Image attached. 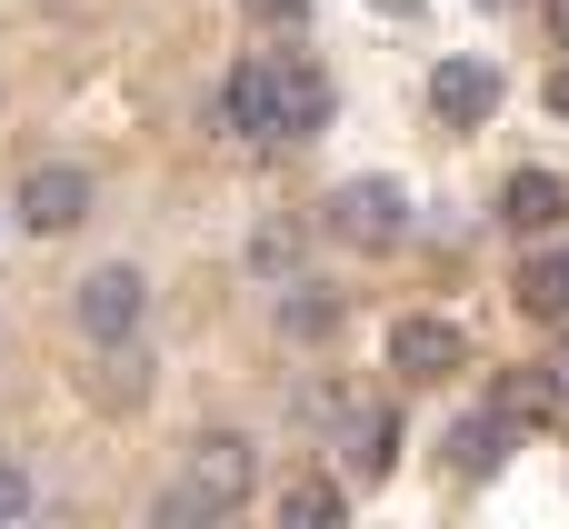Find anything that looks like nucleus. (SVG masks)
<instances>
[{"label": "nucleus", "instance_id": "1", "mask_svg": "<svg viewBox=\"0 0 569 529\" xmlns=\"http://www.w3.org/2000/svg\"><path fill=\"white\" fill-rule=\"evenodd\" d=\"M250 490H260V440L250 430H200L180 450L170 490H160V529H210L230 510H250Z\"/></svg>", "mask_w": 569, "mask_h": 529}, {"label": "nucleus", "instance_id": "2", "mask_svg": "<svg viewBox=\"0 0 569 529\" xmlns=\"http://www.w3.org/2000/svg\"><path fill=\"white\" fill-rule=\"evenodd\" d=\"M320 220H330V240L390 260V250L410 240V190H400V180H340V190L320 200Z\"/></svg>", "mask_w": 569, "mask_h": 529}, {"label": "nucleus", "instance_id": "3", "mask_svg": "<svg viewBox=\"0 0 569 529\" xmlns=\"http://www.w3.org/2000/svg\"><path fill=\"white\" fill-rule=\"evenodd\" d=\"M90 200H100V180H90L80 160H40V170H20V190H10V220H20L30 240H70V230L90 220Z\"/></svg>", "mask_w": 569, "mask_h": 529}, {"label": "nucleus", "instance_id": "4", "mask_svg": "<svg viewBox=\"0 0 569 529\" xmlns=\"http://www.w3.org/2000/svg\"><path fill=\"white\" fill-rule=\"evenodd\" d=\"M70 320H80V340H90V350L140 340V320H150V280H140L130 260H100V270L70 290Z\"/></svg>", "mask_w": 569, "mask_h": 529}, {"label": "nucleus", "instance_id": "5", "mask_svg": "<svg viewBox=\"0 0 569 529\" xmlns=\"http://www.w3.org/2000/svg\"><path fill=\"white\" fill-rule=\"evenodd\" d=\"M390 370H400L410 390H440V380H460V370H470V340H460L450 320H430V310H420V320H400V330H390Z\"/></svg>", "mask_w": 569, "mask_h": 529}, {"label": "nucleus", "instance_id": "6", "mask_svg": "<svg viewBox=\"0 0 569 529\" xmlns=\"http://www.w3.org/2000/svg\"><path fill=\"white\" fill-rule=\"evenodd\" d=\"M340 320H350V310H340V290H330V280H310V270H290V280H280V300H270V330H280L290 350H330V340H340Z\"/></svg>", "mask_w": 569, "mask_h": 529}, {"label": "nucleus", "instance_id": "7", "mask_svg": "<svg viewBox=\"0 0 569 529\" xmlns=\"http://www.w3.org/2000/svg\"><path fill=\"white\" fill-rule=\"evenodd\" d=\"M500 230H520V240L569 230V180H560V170H510V190H500Z\"/></svg>", "mask_w": 569, "mask_h": 529}, {"label": "nucleus", "instance_id": "8", "mask_svg": "<svg viewBox=\"0 0 569 529\" xmlns=\"http://www.w3.org/2000/svg\"><path fill=\"white\" fill-rule=\"evenodd\" d=\"M220 120L240 140H280V60H240L230 90H220Z\"/></svg>", "mask_w": 569, "mask_h": 529}, {"label": "nucleus", "instance_id": "9", "mask_svg": "<svg viewBox=\"0 0 569 529\" xmlns=\"http://www.w3.org/2000/svg\"><path fill=\"white\" fill-rule=\"evenodd\" d=\"M430 110H440L450 130H480V120L500 110V70H490V60H440V70H430Z\"/></svg>", "mask_w": 569, "mask_h": 529}, {"label": "nucleus", "instance_id": "10", "mask_svg": "<svg viewBox=\"0 0 569 529\" xmlns=\"http://www.w3.org/2000/svg\"><path fill=\"white\" fill-rule=\"evenodd\" d=\"M330 110H340L330 70H320V60H280V140H310V130H330Z\"/></svg>", "mask_w": 569, "mask_h": 529}, {"label": "nucleus", "instance_id": "11", "mask_svg": "<svg viewBox=\"0 0 569 529\" xmlns=\"http://www.w3.org/2000/svg\"><path fill=\"white\" fill-rule=\"evenodd\" d=\"M80 390H100V410H140L150 400V350L140 340H110L100 370H80Z\"/></svg>", "mask_w": 569, "mask_h": 529}, {"label": "nucleus", "instance_id": "12", "mask_svg": "<svg viewBox=\"0 0 569 529\" xmlns=\"http://www.w3.org/2000/svg\"><path fill=\"white\" fill-rule=\"evenodd\" d=\"M340 450H350V480H390L400 470V420L390 410H350L340 420Z\"/></svg>", "mask_w": 569, "mask_h": 529}, {"label": "nucleus", "instance_id": "13", "mask_svg": "<svg viewBox=\"0 0 569 529\" xmlns=\"http://www.w3.org/2000/svg\"><path fill=\"white\" fill-rule=\"evenodd\" d=\"M510 430H520L510 410H470V420L450 430V470H460V480H480V470H500V460H510Z\"/></svg>", "mask_w": 569, "mask_h": 529}, {"label": "nucleus", "instance_id": "14", "mask_svg": "<svg viewBox=\"0 0 569 529\" xmlns=\"http://www.w3.org/2000/svg\"><path fill=\"white\" fill-rule=\"evenodd\" d=\"M280 520L290 529H340L350 520V490H340V480H290V490H280Z\"/></svg>", "mask_w": 569, "mask_h": 529}, {"label": "nucleus", "instance_id": "15", "mask_svg": "<svg viewBox=\"0 0 569 529\" xmlns=\"http://www.w3.org/2000/svg\"><path fill=\"white\" fill-rule=\"evenodd\" d=\"M520 310L530 320H569V250H550V260L520 270Z\"/></svg>", "mask_w": 569, "mask_h": 529}, {"label": "nucleus", "instance_id": "16", "mask_svg": "<svg viewBox=\"0 0 569 529\" xmlns=\"http://www.w3.org/2000/svg\"><path fill=\"white\" fill-rule=\"evenodd\" d=\"M240 260H250V280H270V290H280V280L300 270V230H290V220H270V230H250V250H240Z\"/></svg>", "mask_w": 569, "mask_h": 529}, {"label": "nucleus", "instance_id": "17", "mask_svg": "<svg viewBox=\"0 0 569 529\" xmlns=\"http://www.w3.org/2000/svg\"><path fill=\"white\" fill-rule=\"evenodd\" d=\"M30 510H40V480H30V460H10V450H0V529H20Z\"/></svg>", "mask_w": 569, "mask_h": 529}, {"label": "nucleus", "instance_id": "18", "mask_svg": "<svg viewBox=\"0 0 569 529\" xmlns=\"http://www.w3.org/2000/svg\"><path fill=\"white\" fill-rule=\"evenodd\" d=\"M550 380H560V370H550ZM550 380H540V370H520V380L500 390V410H510V420H540V410H550Z\"/></svg>", "mask_w": 569, "mask_h": 529}, {"label": "nucleus", "instance_id": "19", "mask_svg": "<svg viewBox=\"0 0 569 529\" xmlns=\"http://www.w3.org/2000/svg\"><path fill=\"white\" fill-rule=\"evenodd\" d=\"M240 10H250V20H270V30H290V20H300L310 0H240Z\"/></svg>", "mask_w": 569, "mask_h": 529}, {"label": "nucleus", "instance_id": "20", "mask_svg": "<svg viewBox=\"0 0 569 529\" xmlns=\"http://www.w3.org/2000/svg\"><path fill=\"white\" fill-rule=\"evenodd\" d=\"M540 100H550V120H569V60L550 70V90H540Z\"/></svg>", "mask_w": 569, "mask_h": 529}, {"label": "nucleus", "instance_id": "21", "mask_svg": "<svg viewBox=\"0 0 569 529\" xmlns=\"http://www.w3.org/2000/svg\"><path fill=\"white\" fill-rule=\"evenodd\" d=\"M550 30H560V50H569V0H550Z\"/></svg>", "mask_w": 569, "mask_h": 529}, {"label": "nucleus", "instance_id": "22", "mask_svg": "<svg viewBox=\"0 0 569 529\" xmlns=\"http://www.w3.org/2000/svg\"><path fill=\"white\" fill-rule=\"evenodd\" d=\"M560 390H569V360H560Z\"/></svg>", "mask_w": 569, "mask_h": 529}]
</instances>
